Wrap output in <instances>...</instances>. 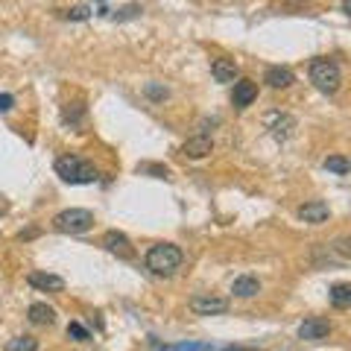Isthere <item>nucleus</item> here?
<instances>
[{"mask_svg":"<svg viewBox=\"0 0 351 351\" xmlns=\"http://www.w3.org/2000/svg\"><path fill=\"white\" fill-rule=\"evenodd\" d=\"M182 261H184V255H182V249L176 243H156V246H149L147 258H144L147 269L152 272V276H161V278H170L173 272L182 267Z\"/></svg>","mask_w":351,"mask_h":351,"instance_id":"f257e3e1","label":"nucleus"},{"mask_svg":"<svg viewBox=\"0 0 351 351\" xmlns=\"http://www.w3.org/2000/svg\"><path fill=\"white\" fill-rule=\"evenodd\" d=\"M56 176L62 182H68V184H94L97 179H100V173H97L94 164L80 158V156L59 158L56 161Z\"/></svg>","mask_w":351,"mask_h":351,"instance_id":"f03ea898","label":"nucleus"},{"mask_svg":"<svg viewBox=\"0 0 351 351\" xmlns=\"http://www.w3.org/2000/svg\"><path fill=\"white\" fill-rule=\"evenodd\" d=\"M311 82L316 91L331 97L339 91V85H343V71H339V64L334 59H313L311 62Z\"/></svg>","mask_w":351,"mask_h":351,"instance_id":"7ed1b4c3","label":"nucleus"},{"mask_svg":"<svg viewBox=\"0 0 351 351\" xmlns=\"http://www.w3.org/2000/svg\"><path fill=\"white\" fill-rule=\"evenodd\" d=\"M94 226V214L88 208H68L53 217V228L62 234H85Z\"/></svg>","mask_w":351,"mask_h":351,"instance_id":"20e7f679","label":"nucleus"},{"mask_svg":"<svg viewBox=\"0 0 351 351\" xmlns=\"http://www.w3.org/2000/svg\"><path fill=\"white\" fill-rule=\"evenodd\" d=\"M191 311L196 316H219V313H226L228 311V302L226 299H219V295H193L191 299Z\"/></svg>","mask_w":351,"mask_h":351,"instance_id":"39448f33","label":"nucleus"},{"mask_svg":"<svg viewBox=\"0 0 351 351\" xmlns=\"http://www.w3.org/2000/svg\"><path fill=\"white\" fill-rule=\"evenodd\" d=\"M258 100V82H252V80H237L234 82V91H232V103L234 108H249L252 103Z\"/></svg>","mask_w":351,"mask_h":351,"instance_id":"423d86ee","label":"nucleus"},{"mask_svg":"<svg viewBox=\"0 0 351 351\" xmlns=\"http://www.w3.org/2000/svg\"><path fill=\"white\" fill-rule=\"evenodd\" d=\"M103 246H106L108 252H112V255L123 258V261L135 258V249H132L129 237H126L123 232H106V234H103Z\"/></svg>","mask_w":351,"mask_h":351,"instance_id":"0eeeda50","label":"nucleus"},{"mask_svg":"<svg viewBox=\"0 0 351 351\" xmlns=\"http://www.w3.org/2000/svg\"><path fill=\"white\" fill-rule=\"evenodd\" d=\"M331 334V322L325 319V316H311V319H304L299 325V339H325Z\"/></svg>","mask_w":351,"mask_h":351,"instance_id":"6e6552de","label":"nucleus"},{"mask_svg":"<svg viewBox=\"0 0 351 351\" xmlns=\"http://www.w3.org/2000/svg\"><path fill=\"white\" fill-rule=\"evenodd\" d=\"M328 217H331V208H328V202H322V199L304 202V205L299 208V219H302V223L319 226V223H325V219H328Z\"/></svg>","mask_w":351,"mask_h":351,"instance_id":"1a4fd4ad","label":"nucleus"},{"mask_svg":"<svg viewBox=\"0 0 351 351\" xmlns=\"http://www.w3.org/2000/svg\"><path fill=\"white\" fill-rule=\"evenodd\" d=\"M27 281H29V287H36L41 293H62L64 290V278L53 276V272H29Z\"/></svg>","mask_w":351,"mask_h":351,"instance_id":"9d476101","label":"nucleus"},{"mask_svg":"<svg viewBox=\"0 0 351 351\" xmlns=\"http://www.w3.org/2000/svg\"><path fill=\"white\" fill-rule=\"evenodd\" d=\"M211 152H214V141L208 135H193L182 144V156H188V158H205Z\"/></svg>","mask_w":351,"mask_h":351,"instance_id":"9b49d317","label":"nucleus"},{"mask_svg":"<svg viewBox=\"0 0 351 351\" xmlns=\"http://www.w3.org/2000/svg\"><path fill=\"white\" fill-rule=\"evenodd\" d=\"M237 62L234 59H226V56H219V59H214L211 62V76L217 82H223V85H228V82H234L237 80Z\"/></svg>","mask_w":351,"mask_h":351,"instance_id":"f8f14e48","label":"nucleus"},{"mask_svg":"<svg viewBox=\"0 0 351 351\" xmlns=\"http://www.w3.org/2000/svg\"><path fill=\"white\" fill-rule=\"evenodd\" d=\"M263 82H267L269 88H276V91H281V88H290L295 82V76H293L290 68L272 64V68H267V73H263Z\"/></svg>","mask_w":351,"mask_h":351,"instance_id":"ddd939ff","label":"nucleus"},{"mask_svg":"<svg viewBox=\"0 0 351 351\" xmlns=\"http://www.w3.org/2000/svg\"><path fill=\"white\" fill-rule=\"evenodd\" d=\"M27 319L32 325H53L56 322V311H53L50 304H44V302H32L29 311H27Z\"/></svg>","mask_w":351,"mask_h":351,"instance_id":"4468645a","label":"nucleus"},{"mask_svg":"<svg viewBox=\"0 0 351 351\" xmlns=\"http://www.w3.org/2000/svg\"><path fill=\"white\" fill-rule=\"evenodd\" d=\"M232 293L237 295V299H252V295L261 293V281L255 276H240L232 284Z\"/></svg>","mask_w":351,"mask_h":351,"instance_id":"2eb2a0df","label":"nucleus"},{"mask_svg":"<svg viewBox=\"0 0 351 351\" xmlns=\"http://www.w3.org/2000/svg\"><path fill=\"white\" fill-rule=\"evenodd\" d=\"M269 123H272V135H276L278 141H284V138L290 135V129L295 126V120L290 114H272Z\"/></svg>","mask_w":351,"mask_h":351,"instance_id":"dca6fc26","label":"nucleus"},{"mask_svg":"<svg viewBox=\"0 0 351 351\" xmlns=\"http://www.w3.org/2000/svg\"><path fill=\"white\" fill-rule=\"evenodd\" d=\"M328 295H331V304H334V307L346 311V307L351 304V284H346V281H343V284H334Z\"/></svg>","mask_w":351,"mask_h":351,"instance_id":"f3484780","label":"nucleus"},{"mask_svg":"<svg viewBox=\"0 0 351 351\" xmlns=\"http://www.w3.org/2000/svg\"><path fill=\"white\" fill-rule=\"evenodd\" d=\"M325 170L334 173V176H348L351 164H348L346 156H328V158H325Z\"/></svg>","mask_w":351,"mask_h":351,"instance_id":"a211bd4d","label":"nucleus"},{"mask_svg":"<svg viewBox=\"0 0 351 351\" xmlns=\"http://www.w3.org/2000/svg\"><path fill=\"white\" fill-rule=\"evenodd\" d=\"M3 351H38V339H32V337H12Z\"/></svg>","mask_w":351,"mask_h":351,"instance_id":"6ab92c4d","label":"nucleus"},{"mask_svg":"<svg viewBox=\"0 0 351 351\" xmlns=\"http://www.w3.org/2000/svg\"><path fill=\"white\" fill-rule=\"evenodd\" d=\"M62 18H68V21H88L91 18V9L88 6H71V9H64Z\"/></svg>","mask_w":351,"mask_h":351,"instance_id":"aec40b11","label":"nucleus"},{"mask_svg":"<svg viewBox=\"0 0 351 351\" xmlns=\"http://www.w3.org/2000/svg\"><path fill=\"white\" fill-rule=\"evenodd\" d=\"M161 351H214V346L208 343H179V346H167Z\"/></svg>","mask_w":351,"mask_h":351,"instance_id":"412c9836","label":"nucleus"},{"mask_svg":"<svg viewBox=\"0 0 351 351\" xmlns=\"http://www.w3.org/2000/svg\"><path fill=\"white\" fill-rule=\"evenodd\" d=\"M68 337L76 339V343H88V339H91V334H88L80 322H71V325H68Z\"/></svg>","mask_w":351,"mask_h":351,"instance_id":"4be33fe9","label":"nucleus"},{"mask_svg":"<svg viewBox=\"0 0 351 351\" xmlns=\"http://www.w3.org/2000/svg\"><path fill=\"white\" fill-rule=\"evenodd\" d=\"M144 91H147V97H149V100H156V103L167 100V88H161V85H156V82H149V85L144 88Z\"/></svg>","mask_w":351,"mask_h":351,"instance_id":"5701e85b","label":"nucleus"},{"mask_svg":"<svg viewBox=\"0 0 351 351\" xmlns=\"http://www.w3.org/2000/svg\"><path fill=\"white\" fill-rule=\"evenodd\" d=\"M141 12H144L141 6H123V9H117L112 18H114V21H129V18H138Z\"/></svg>","mask_w":351,"mask_h":351,"instance_id":"b1692460","label":"nucleus"},{"mask_svg":"<svg viewBox=\"0 0 351 351\" xmlns=\"http://www.w3.org/2000/svg\"><path fill=\"white\" fill-rule=\"evenodd\" d=\"M138 173H156L158 179H167V167L161 164H138Z\"/></svg>","mask_w":351,"mask_h":351,"instance_id":"393cba45","label":"nucleus"},{"mask_svg":"<svg viewBox=\"0 0 351 351\" xmlns=\"http://www.w3.org/2000/svg\"><path fill=\"white\" fill-rule=\"evenodd\" d=\"M12 106H15V97L12 94H0V114H6Z\"/></svg>","mask_w":351,"mask_h":351,"instance_id":"a878e982","label":"nucleus"}]
</instances>
